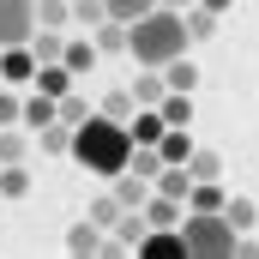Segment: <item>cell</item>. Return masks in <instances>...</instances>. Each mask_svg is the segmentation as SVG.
I'll use <instances>...</instances> for the list:
<instances>
[{"instance_id":"10","label":"cell","mask_w":259,"mask_h":259,"mask_svg":"<svg viewBox=\"0 0 259 259\" xmlns=\"http://www.w3.org/2000/svg\"><path fill=\"white\" fill-rule=\"evenodd\" d=\"M157 115H163L169 127H193V91H163Z\"/></svg>"},{"instance_id":"8","label":"cell","mask_w":259,"mask_h":259,"mask_svg":"<svg viewBox=\"0 0 259 259\" xmlns=\"http://www.w3.org/2000/svg\"><path fill=\"white\" fill-rule=\"evenodd\" d=\"M109 187H115V199H121V211H139V205L151 199V181H145V175H133V169L109 175Z\"/></svg>"},{"instance_id":"9","label":"cell","mask_w":259,"mask_h":259,"mask_svg":"<svg viewBox=\"0 0 259 259\" xmlns=\"http://www.w3.org/2000/svg\"><path fill=\"white\" fill-rule=\"evenodd\" d=\"M97 36V55H127V18H103V24H91Z\"/></svg>"},{"instance_id":"13","label":"cell","mask_w":259,"mask_h":259,"mask_svg":"<svg viewBox=\"0 0 259 259\" xmlns=\"http://www.w3.org/2000/svg\"><path fill=\"white\" fill-rule=\"evenodd\" d=\"M30 84H36V91H49V97H66V91H72V72H66L61 61H42Z\"/></svg>"},{"instance_id":"29","label":"cell","mask_w":259,"mask_h":259,"mask_svg":"<svg viewBox=\"0 0 259 259\" xmlns=\"http://www.w3.org/2000/svg\"><path fill=\"white\" fill-rule=\"evenodd\" d=\"M24 157V133L18 127H0V163H18Z\"/></svg>"},{"instance_id":"5","label":"cell","mask_w":259,"mask_h":259,"mask_svg":"<svg viewBox=\"0 0 259 259\" xmlns=\"http://www.w3.org/2000/svg\"><path fill=\"white\" fill-rule=\"evenodd\" d=\"M36 78V55H30V42H12V49H0V84H30Z\"/></svg>"},{"instance_id":"16","label":"cell","mask_w":259,"mask_h":259,"mask_svg":"<svg viewBox=\"0 0 259 259\" xmlns=\"http://www.w3.org/2000/svg\"><path fill=\"white\" fill-rule=\"evenodd\" d=\"M66 253H103V229H97V223H91V217H84V223H72V235H66Z\"/></svg>"},{"instance_id":"3","label":"cell","mask_w":259,"mask_h":259,"mask_svg":"<svg viewBox=\"0 0 259 259\" xmlns=\"http://www.w3.org/2000/svg\"><path fill=\"white\" fill-rule=\"evenodd\" d=\"M181 241H187V259H223V253H235V223L223 217V211H181Z\"/></svg>"},{"instance_id":"28","label":"cell","mask_w":259,"mask_h":259,"mask_svg":"<svg viewBox=\"0 0 259 259\" xmlns=\"http://www.w3.org/2000/svg\"><path fill=\"white\" fill-rule=\"evenodd\" d=\"M103 115L109 121H133V91H109L103 97Z\"/></svg>"},{"instance_id":"19","label":"cell","mask_w":259,"mask_h":259,"mask_svg":"<svg viewBox=\"0 0 259 259\" xmlns=\"http://www.w3.org/2000/svg\"><path fill=\"white\" fill-rule=\"evenodd\" d=\"M30 193V169L24 163H0V199H24Z\"/></svg>"},{"instance_id":"32","label":"cell","mask_w":259,"mask_h":259,"mask_svg":"<svg viewBox=\"0 0 259 259\" xmlns=\"http://www.w3.org/2000/svg\"><path fill=\"white\" fill-rule=\"evenodd\" d=\"M199 6H211V12H229V6H235V0H199Z\"/></svg>"},{"instance_id":"22","label":"cell","mask_w":259,"mask_h":259,"mask_svg":"<svg viewBox=\"0 0 259 259\" xmlns=\"http://www.w3.org/2000/svg\"><path fill=\"white\" fill-rule=\"evenodd\" d=\"M61 49H66L61 30H36V36H30V55H36V66H42V61H61Z\"/></svg>"},{"instance_id":"21","label":"cell","mask_w":259,"mask_h":259,"mask_svg":"<svg viewBox=\"0 0 259 259\" xmlns=\"http://www.w3.org/2000/svg\"><path fill=\"white\" fill-rule=\"evenodd\" d=\"M36 139H42V157H66L72 127H66V121H49V127H36Z\"/></svg>"},{"instance_id":"7","label":"cell","mask_w":259,"mask_h":259,"mask_svg":"<svg viewBox=\"0 0 259 259\" xmlns=\"http://www.w3.org/2000/svg\"><path fill=\"white\" fill-rule=\"evenodd\" d=\"M181 211H187V205H181V199H169V193H151L145 205H139L145 229H175V223H181Z\"/></svg>"},{"instance_id":"27","label":"cell","mask_w":259,"mask_h":259,"mask_svg":"<svg viewBox=\"0 0 259 259\" xmlns=\"http://www.w3.org/2000/svg\"><path fill=\"white\" fill-rule=\"evenodd\" d=\"M91 223H97V229L121 223V199H115V193H109V199H91Z\"/></svg>"},{"instance_id":"26","label":"cell","mask_w":259,"mask_h":259,"mask_svg":"<svg viewBox=\"0 0 259 259\" xmlns=\"http://www.w3.org/2000/svg\"><path fill=\"white\" fill-rule=\"evenodd\" d=\"M103 18H109V6H103V0H72V24H84V30H91V24H103Z\"/></svg>"},{"instance_id":"20","label":"cell","mask_w":259,"mask_h":259,"mask_svg":"<svg viewBox=\"0 0 259 259\" xmlns=\"http://www.w3.org/2000/svg\"><path fill=\"white\" fill-rule=\"evenodd\" d=\"M187 175H193V181H217V175H223V157H217V151H187Z\"/></svg>"},{"instance_id":"1","label":"cell","mask_w":259,"mask_h":259,"mask_svg":"<svg viewBox=\"0 0 259 259\" xmlns=\"http://www.w3.org/2000/svg\"><path fill=\"white\" fill-rule=\"evenodd\" d=\"M66 157L78 163V169H91V175H121L133 157V133L127 121H109V115H84L78 127H72V145H66Z\"/></svg>"},{"instance_id":"25","label":"cell","mask_w":259,"mask_h":259,"mask_svg":"<svg viewBox=\"0 0 259 259\" xmlns=\"http://www.w3.org/2000/svg\"><path fill=\"white\" fill-rule=\"evenodd\" d=\"M223 217L247 235V229H253V199H223Z\"/></svg>"},{"instance_id":"30","label":"cell","mask_w":259,"mask_h":259,"mask_svg":"<svg viewBox=\"0 0 259 259\" xmlns=\"http://www.w3.org/2000/svg\"><path fill=\"white\" fill-rule=\"evenodd\" d=\"M103 6H109V18H139V12H145V6H157V0H103Z\"/></svg>"},{"instance_id":"11","label":"cell","mask_w":259,"mask_h":259,"mask_svg":"<svg viewBox=\"0 0 259 259\" xmlns=\"http://www.w3.org/2000/svg\"><path fill=\"white\" fill-rule=\"evenodd\" d=\"M181 18H187V42H211V36H217V12H211V6H181Z\"/></svg>"},{"instance_id":"12","label":"cell","mask_w":259,"mask_h":259,"mask_svg":"<svg viewBox=\"0 0 259 259\" xmlns=\"http://www.w3.org/2000/svg\"><path fill=\"white\" fill-rule=\"evenodd\" d=\"M49 121H55V97H49V91H36V97H24V109H18V127H49Z\"/></svg>"},{"instance_id":"6","label":"cell","mask_w":259,"mask_h":259,"mask_svg":"<svg viewBox=\"0 0 259 259\" xmlns=\"http://www.w3.org/2000/svg\"><path fill=\"white\" fill-rule=\"evenodd\" d=\"M133 253L139 259H187V241H181V229H145Z\"/></svg>"},{"instance_id":"17","label":"cell","mask_w":259,"mask_h":259,"mask_svg":"<svg viewBox=\"0 0 259 259\" xmlns=\"http://www.w3.org/2000/svg\"><path fill=\"white\" fill-rule=\"evenodd\" d=\"M72 24V0H36V30H66Z\"/></svg>"},{"instance_id":"15","label":"cell","mask_w":259,"mask_h":259,"mask_svg":"<svg viewBox=\"0 0 259 259\" xmlns=\"http://www.w3.org/2000/svg\"><path fill=\"white\" fill-rule=\"evenodd\" d=\"M163 91H169V84H163V72H157V66H145V78L133 84V109H157V103H163Z\"/></svg>"},{"instance_id":"18","label":"cell","mask_w":259,"mask_h":259,"mask_svg":"<svg viewBox=\"0 0 259 259\" xmlns=\"http://www.w3.org/2000/svg\"><path fill=\"white\" fill-rule=\"evenodd\" d=\"M157 72H163V84H169V91H193V84H199V66L187 61V55H175V61L157 66Z\"/></svg>"},{"instance_id":"2","label":"cell","mask_w":259,"mask_h":259,"mask_svg":"<svg viewBox=\"0 0 259 259\" xmlns=\"http://www.w3.org/2000/svg\"><path fill=\"white\" fill-rule=\"evenodd\" d=\"M127 55L139 66H169L175 55H187V18H181V6H145L127 24Z\"/></svg>"},{"instance_id":"23","label":"cell","mask_w":259,"mask_h":259,"mask_svg":"<svg viewBox=\"0 0 259 259\" xmlns=\"http://www.w3.org/2000/svg\"><path fill=\"white\" fill-rule=\"evenodd\" d=\"M84 115H91V103H84V97H72V91H66V97H55V121H66V127H78Z\"/></svg>"},{"instance_id":"33","label":"cell","mask_w":259,"mask_h":259,"mask_svg":"<svg viewBox=\"0 0 259 259\" xmlns=\"http://www.w3.org/2000/svg\"><path fill=\"white\" fill-rule=\"evenodd\" d=\"M157 6H193V0H157Z\"/></svg>"},{"instance_id":"24","label":"cell","mask_w":259,"mask_h":259,"mask_svg":"<svg viewBox=\"0 0 259 259\" xmlns=\"http://www.w3.org/2000/svg\"><path fill=\"white\" fill-rule=\"evenodd\" d=\"M193 211H223V187H217V181H193Z\"/></svg>"},{"instance_id":"14","label":"cell","mask_w":259,"mask_h":259,"mask_svg":"<svg viewBox=\"0 0 259 259\" xmlns=\"http://www.w3.org/2000/svg\"><path fill=\"white\" fill-rule=\"evenodd\" d=\"M61 66L72 72V78H78V72H91V66H97V42H84V36H72V42L61 49Z\"/></svg>"},{"instance_id":"31","label":"cell","mask_w":259,"mask_h":259,"mask_svg":"<svg viewBox=\"0 0 259 259\" xmlns=\"http://www.w3.org/2000/svg\"><path fill=\"white\" fill-rule=\"evenodd\" d=\"M18 109H24V97H12V84L0 91V127H18Z\"/></svg>"},{"instance_id":"4","label":"cell","mask_w":259,"mask_h":259,"mask_svg":"<svg viewBox=\"0 0 259 259\" xmlns=\"http://www.w3.org/2000/svg\"><path fill=\"white\" fill-rule=\"evenodd\" d=\"M36 36V0H0V49Z\"/></svg>"}]
</instances>
